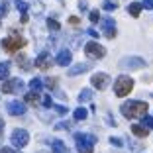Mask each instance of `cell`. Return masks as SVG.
Listing matches in <instances>:
<instances>
[{
  "label": "cell",
  "instance_id": "6da1fadb",
  "mask_svg": "<svg viewBox=\"0 0 153 153\" xmlns=\"http://www.w3.org/2000/svg\"><path fill=\"white\" fill-rule=\"evenodd\" d=\"M147 110H149L147 102H141V100H130V102H126L122 106V114L126 118H134V116L143 118L147 114Z\"/></svg>",
  "mask_w": 153,
  "mask_h": 153
},
{
  "label": "cell",
  "instance_id": "7a4b0ae2",
  "mask_svg": "<svg viewBox=\"0 0 153 153\" xmlns=\"http://www.w3.org/2000/svg\"><path fill=\"white\" fill-rule=\"evenodd\" d=\"M75 141H76V151H79V153H92V151H94V143H96L94 135L76 134Z\"/></svg>",
  "mask_w": 153,
  "mask_h": 153
},
{
  "label": "cell",
  "instance_id": "3957f363",
  "mask_svg": "<svg viewBox=\"0 0 153 153\" xmlns=\"http://www.w3.org/2000/svg\"><path fill=\"white\" fill-rule=\"evenodd\" d=\"M131 88H134V81H131L130 76H126V75L118 76L116 85H114V92H116V96H128L131 92Z\"/></svg>",
  "mask_w": 153,
  "mask_h": 153
},
{
  "label": "cell",
  "instance_id": "277c9868",
  "mask_svg": "<svg viewBox=\"0 0 153 153\" xmlns=\"http://www.w3.org/2000/svg\"><path fill=\"white\" fill-rule=\"evenodd\" d=\"M24 45H26V39H24V37H20V36H10V37H6V39L2 41V47H4L6 51H10V53L20 51Z\"/></svg>",
  "mask_w": 153,
  "mask_h": 153
},
{
  "label": "cell",
  "instance_id": "5b68a950",
  "mask_svg": "<svg viewBox=\"0 0 153 153\" xmlns=\"http://www.w3.org/2000/svg\"><path fill=\"white\" fill-rule=\"evenodd\" d=\"M85 53L92 59H102L104 55H106V49H104L102 45H98L96 41H88V43L85 45Z\"/></svg>",
  "mask_w": 153,
  "mask_h": 153
},
{
  "label": "cell",
  "instance_id": "8992f818",
  "mask_svg": "<svg viewBox=\"0 0 153 153\" xmlns=\"http://www.w3.org/2000/svg\"><path fill=\"white\" fill-rule=\"evenodd\" d=\"M90 82H92V88L106 90V88H108V85H110V76L106 75V73H96V75H92Z\"/></svg>",
  "mask_w": 153,
  "mask_h": 153
},
{
  "label": "cell",
  "instance_id": "52a82bcc",
  "mask_svg": "<svg viewBox=\"0 0 153 153\" xmlns=\"http://www.w3.org/2000/svg\"><path fill=\"white\" fill-rule=\"evenodd\" d=\"M27 141H30V134H27L26 130H16L12 134V145L14 147H24V145H27Z\"/></svg>",
  "mask_w": 153,
  "mask_h": 153
},
{
  "label": "cell",
  "instance_id": "ba28073f",
  "mask_svg": "<svg viewBox=\"0 0 153 153\" xmlns=\"http://www.w3.org/2000/svg\"><path fill=\"white\" fill-rule=\"evenodd\" d=\"M36 67L37 69H43V71L51 69V67H53V57H51L47 51H41V53L37 55V59H36Z\"/></svg>",
  "mask_w": 153,
  "mask_h": 153
},
{
  "label": "cell",
  "instance_id": "9c48e42d",
  "mask_svg": "<svg viewBox=\"0 0 153 153\" xmlns=\"http://www.w3.org/2000/svg\"><path fill=\"white\" fill-rule=\"evenodd\" d=\"M120 67L124 69H140V67H145V61L140 57H126L120 61Z\"/></svg>",
  "mask_w": 153,
  "mask_h": 153
},
{
  "label": "cell",
  "instance_id": "30bf717a",
  "mask_svg": "<svg viewBox=\"0 0 153 153\" xmlns=\"http://www.w3.org/2000/svg\"><path fill=\"white\" fill-rule=\"evenodd\" d=\"M102 22V30H104V36L106 37H116V22H114L112 18H102L100 20Z\"/></svg>",
  "mask_w": 153,
  "mask_h": 153
},
{
  "label": "cell",
  "instance_id": "8fae6325",
  "mask_svg": "<svg viewBox=\"0 0 153 153\" xmlns=\"http://www.w3.org/2000/svg\"><path fill=\"white\" fill-rule=\"evenodd\" d=\"M6 110H8V114H12V116H22V114L26 112V104L20 102V100H12V102L6 106Z\"/></svg>",
  "mask_w": 153,
  "mask_h": 153
},
{
  "label": "cell",
  "instance_id": "7c38bea8",
  "mask_svg": "<svg viewBox=\"0 0 153 153\" xmlns=\"http://www.w3.org/2000/svg\"><path fill=\"white\" fill-rule=\"evenodd\" d=\"M71 59H73V53L69 49H61L57 53V57H55V63L61 65V67H67V65H71Z\"/></svg>",
  "mask_w": 153,
  "mask_h": 153
},
{
  "label": "cell",
  "instance_id": "4fadbf2b",
  "mask_svg": "<svg viewBox=\"0 0 153 153\" xmlns=\"http://www.w3.org/2000/svg\"><path fill=\"white\" fill-rule=\"evenodd\" d=\"M18 90H22V81H20V79H12V81H8V82L2 85V92H6V94L18 92Z\"/></svg>",
  "mask_w": 153,
  "mask_h": 153
},
{
  "label": "cell",
  "instance_id": "5bb4252c",
  "mask_svg": "<svg viewBox=\"0 0 153 153\" xmlns=\"http://www.w3.org/2000/svg\"><path fill=\"white\" fill-rule=\"evenodd\" d=\"M88 65H85V63H79V65H75V67H71L69 69V75L71 76H75V75H81V73H85V71H88Z\"/></svg>",
  "mask_w": 153,
  "mask_h": 153
},
{
  "label": "cell",
  "instance_id": "9a60e30c",
  "mask_svg": "<svg viewBox=\"0 0 153 153\" xmlns=\"http://www.w3.org/2000/svg\"><path fill=\"white\" fill-rule=\"evenodd\" d=\"M131 134L137 135V137H147V135H149V130H145L143 126H137V124H135V126H131Z\"/></svg>",
  "mask_w": 153,
  "mask_h": 153
},
{
  "label": "cell",
  "instance_id": "2e32d148",
  "mask_svg": "<svg viewBox=\"0 0 153 153\" xmlns=\"http://www.w3.org/2000/svg\"><path fill=\"white\" fill-rule=\"evenodd\" d=\"M51 147H53V151H55V153H69L67 145H65L61 140H55L53 143H51Z\"/></svg>",
  "mask_w": 153,
  "mask_h": 153
},
{
  "label": "cell",
  "instance_id": "e0dca14e",
  "mask_svg": "<svg viewBox=\"0 0 153 153\" xmlns=\"http://www.w3.org/2000/svg\"><path fill=\"white\" fill-rule=\"evenodd\" d=\"M8 75H10V63H0V81H8Z\"/></svg>",
  "mask_w": 153,
  "mask_h": 153
},
{
  "label": "cell",
  "instance_id": "ac0fdd59",
  "mask_svg": "<svg viewBox=\"0 0 153 153\" xmlns=\"http://www.w3.org/2000/svg\"><path fill=\"white\" fill-rule=\"evenodd\" d=\"M128 12H130L134 18H137V16L141 14V4H140V2H131V4L128 6Z\"/></svg>",
  "mask_w": 153,
  "mask_h": 153
},
{
  "label": "cell",
  "instance_id": "d6986e66",
  "mask_svg": "<svg viewBox=\"0 0 153 153\" xmlns=\"http://www.w3.org/2000/svg\"><path fill=\"white\" fill-rule=\"evenodd\" d=\"M30 88H32V92H39L41 88H43V81L41 79H32V82H30Z\"/></svg>",
  "mask_w": 153,
  "mask_h": 153
},
{
  "label": "cell",
  "instance_id": "ffe728a7",
  "mask_svg": "<svg viewBox=\"0 0 153 153\" xmlns=\"http://www.w3.org/2000/svg\"><path fill=\"white\" fill-rule=\"evenodd\" d=\"M24 100H26L27 104H33V106H36V104H39V94H36V92H30V94L24 96Z\"/></svg>",
  "mask_w": 153,
  "mask_h": 153
},
{
  "label": "cell",
  "instance_id": "44dd1931",
  "mask_svg": "<svg viewBox=\"0 0 153 153\" xmlns=\"http://www.w3.org/2000/svg\"><path fill=\"white\" fill-rule=\"evenodd\" d=\"M90 98H92V90H90V88L81 90V94H79V100H81V102H88Z\"/></svg>",
  "mask_w": 153,
  "mask_h": 153
},
{
  "label": "cell",
  "instance_id": "7402d4cb",
  "mask_svg": "<svg viewBox=\"0 0 153 153\" xmlns=\"http://www.w3.org/2000/svg\"><path fill=\"white\" fill-rule=\"evenodd\" d=\"M73 116H75V120H85V118L88 116V112H86V108H76Z\"/></svg>",
  "mask_w": 153,
  "mask_h": 153
},
{
  "label": "cell",
  "instance_id": "603a6c76",
  "mask_svg": "<svg viewBox=\"0 0 153 153\" xmlns=\"http://www.w3.org/2000/svg\"><path fill=\"white\" fill-rule=\"evenodd\" d=\"M47 26H49L51 32H57V30H59V22H57V20H53V18L47 20Z\"/></svg>",
  "mask_w": 153,
  "mask_h": 153
},
{
  "label": "cell",
  "instance_id": "cb8c5ba5",
  "mask_svg": "<svg viewBox=\"0 0 153 153\" xmlns=\"http://www.w3.org/2000/svg\"><path fill=\"white\" fill-rule=\"evenodd\" d=\"M90 22H92V24L100 22V12H98V10H92V12H90Z\"/></svg>",
  "mask_w": 153,
  "mask_h": 153
},
{
  "label": "cell",
  "instance_id": "d4e9b609",
  "mask_svg": "<svg viewBox=\"0 0 153 153\" xmlns=\"http://www.w3.org/2000/svg\"><path fill=\"white\" fill-rule=\"evenodd\" d=\"M102 8H104V10H108V12H112V10H116V4H114L112 0H106V2L102 4Z\"/></svg>",
  "mask_w": 153,
  "mask_h": 153
},
{
  "label": "cell",
  "instance_id": "484cf974",
  "mask_svg": "<svg viewBox=\"0 0 153 153\" xmlns=\"http://www.w3.org/2000/svg\"><path fill=\"white\" fill-rule=\"evenodd\" d=\"M16 6H18V10L22 14H26V10H27V4L24 2V0H16Z\"/></svg>",
  "mask_w": 153,
  "mask_h": 153
},
{
  "label": "cell",
  "instance_id": "4316f807",
  "mask_svg": "<svg viewBox=\"0 0 153 153\" xmlns=\"http://www.w3.org/2000/svg\"><path fill=\"white\" fill-rule=\"evenodd\" d=\"M143 128H151V130H153V118L143 116Z\"/></svg>",
  "mask_w": 153,
  "mask_h": 153
},
{
  "label": "cell",
  "instance_id": "83f0119b",
  "mask_svg": "<svg viewBox=\"0 0 153 153\" xmlns=\"http://www.w3.org/2000/svg\"><path fill=\"white\" fill-rule=\"evenodd\" d=\"M41 104H43L45 108H51V106H53V102H51V96H43V100H41Z\"/></svg>",
  "mask_w": 153,
  "mask_h": 153
},
{
  "label": "cell",
  "instance_id": "f1b7e54d",
  "mask_svg": "<svg viewBox=\"0 0 153 153\" xmlns=\"http://www.w3.org/2000/svg\"><path fill=\"white\" fill-rule=\"evenodd\" d=\"M43 82L49 86V88H55V86H57V79H45Z\"/></svg>",
  "mask_w": 153,
  "mask_h": 153
},
{
  "label": "cell",
  "instance_id": "f546056e",
  "mask_svg": "<svg viewBox=\"0 0 153 153\" xmlns=\"http://www.w3.org/2000/svg\"><path fill=\"white\" fill-rule=\"evenodd\" d=\"M110 143H114L116 147H122V143H124V141H122L120 137H110Z\"/></svg>",
  "mask_w": 153,
  "mask_h": 153
},
{
  "label": "cell",
  "instance_id": "4dcf8cb0",
  "mask_svg": "<svg viewBox=\"0 0 153 153\" xmlns=\"http://www.w3.org/2000/svg\"><path fill=\"white\" fill-rule=\"evenodd\" d=\"M6 12H8V2H4V4L0 6V18H2V16H6Z\"/></svg>",
  "mask_w": 153,
  "mask_h": 153
},
{
  "label": "cell",
  "instance_id": "1f68e13d",
  "mask_svg": "<svg viewBox=\"0 0 153 153\" xmlns=\"http://www.w3.org/2000/svg\"><path fill=\"white\" fill-rule=\"evenodd\" d=\"M57 130H67V128H71V122H63V124H57Z\"/></svg>",
  "mask_w": 153,
  "mask_h": 153
},
{
  "label": "cell",
  "instance_id": "d6a6232c",
  "mask_svg": "<svg viewBox=\"0 0 153 153\" xmlns=\"http://www.w3.org/2000/svg\"><path fill=\"white\" fill-rule=\"evenodd\" d=\"M141 8H151L153 10V0H143L141 2Z\"/></svg>",
  "mask_w": 153,
  "mask_h": 153
},
{
  "label": "cell",
  "instance_id": "836d02e7",
  "mask_svg": "<svg viewBox=\"0 0 153 153\" xmlns=\"http://www.w3.org/2000/svg\"><path fill=\"white\" fill-rule=\"evenodd\" d=\"M55 112H59V114H67V108H65V106H55Z\"/></svg>",
  "mask_w": 153,
  "mask_h": 153
},
{
  "label": "cell",
  "instance_id": "e575fe53",
  "mask_svg": "<svg viewBox=\"0 0 153 153\" xmlns=\"http://www.w3.org/2000/svg\"><path fill=\"white\" fill-rule=\"evenodd\" d=\"M69 22H71V24H75V26H76V24H79V18H76V16H71V18H69Z\"/></svg>",
  "mask_w": 153,
  "mask_h": 153
},
{
  "label": "cell",
  "instance_id": "d590c367",
  "mask_svg": "<svg viewBox=\"0 0 153 153\" xmlns=\"http://www.w3.org/2000/svg\"><path fill=\"white\" fill-rule=\"evenodd\" d=\"M88 36H92V37H98V33H96V30H88Z\"/></svg>",
  "mask_w": 153,
  "mask_h": 153
},
{
  "label": "cell",
  "instance_id": "8d00e7d4",
  "mask_svg": "<svg viewBox=\"0 0 153 153\" xmlns=\"http://www.w3.org/2000/svg\"><path fill=\"white\" fill-rule=\"evenodd\" d=\"M0 153H14V149H8V147H4V149H0Z\"/></svg>",
  "mask_w": 153,
  "mask_h": 153
},
{
  "label": "cell",
  "instance_id": "74e56055",
  "mask_svg": "<svg viewBox=\"0 0 153 153\" xmlns=\"http://www.w3.org/2000/svg\"><path fill=\"white\" fill-rule=\"evenodd\" d=\"M27 20H30V18H27V14H22V24H26Z\"/></svg>",
  "mask_w": 153,
  "mask_h": 153
},
{
  "label": "cell",
  "instance_id": "f35d334b",
  "mask_svg": "<svg viewBox=\"0 0 153 153\" xmlns=\"http://www.w3.org/2000/svg\"><path fill=\"white\" fill-rule=\"evenodd\" d=\"M2 128H4V124H2V122H0V135H2Z\"/></svg>",
  "mask_w": 153,
  "mask_h": 153
}]
</instances>
